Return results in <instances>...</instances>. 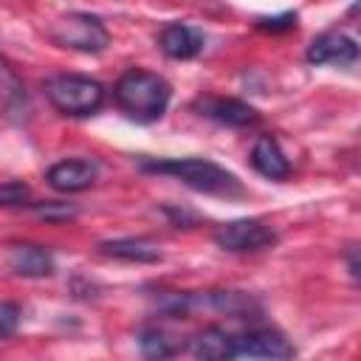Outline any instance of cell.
<instances>
[{
    "instance_id": "13",
    "label": "cell",
    "mask_w": 361,
    "mask_h": 361,
    "mask_svg": "<svg viewBox=\"0 0 361 361\" xmlns=\"http://www.w3.org/2000/svg\"><path fill=\"white\" fill-rule=\"evenodd\" d=\"M192 353L197 358H209V361H223V358H234V336L226 333L223 327H206L192 338Z\"/></svg>"
},
{
    "instance_id": "12",
    "label": "cell",
    "mask_w": 361,
    "mask_h": 361,
    "mask_svg": "<svg viewBox=\"0 0 361 361\" xmlns=\"http://www.w3.org/2000/svg\"><path fill=\"white\" fill-rule=\"evenodd\" d=\"M8 268L20 276H51L54 274V257L42 245H14L8 251Z\"/></svg>"
},
{
    "instance_id": "5",
    "label": "cell",
    "mask_w": 361,
    "mask_h": 361,
    "mask_svg": "<svg viewBox=\"0 0 361 361\" xmlns=\"http://www.w3.org/2000/svg\"><path fill=\"white\" fill-rule=\"evenodd\" d=\"M214 243H217L223 251L245 254V251H262V248H271V245L276 243V234H274V228L265 226L262 220L245 217V220L223 223V226L214 231Z\"/></svg>"
},
{
    "instance_id": "3",
    "label": "cell",
    "mask_w": 361,
    "mask_h": 361,
    "mask_svg": "<svg viewBox=\"0 0 361 361\" xmlns=\"http://www.w3.org/2000/svg\"><path fill=\"white\" fill-rule=\"evenodd\" d=\"M45 96L65 116H90L102 107L104 87L90 76L56 73L45 79Z\"/></svg>"
},
{
    "instance_id": "11",
    "label": "cell",
    "mask_w": 361,
    "mask_h": 361,
    "mask_svg": "<svg viewBox=\"0 0 361 361\" xmlns=\"http://www.w3.org/2000/svg\"><path fill=\"white\" fill-rule=\"evenodd\" d=\"M251 164L259 175H265L271 180H282V178L290 175V164H288V158H285V152H282V147L276 144L274 135H259L257 138V144L251 149Z\"/></svg>"
},
{
    "instance_id": "17",
    "label": "cell",
    "mask_w": 361,
    "mask_h": 361,
    "mask_svg": "<svg viewBox=\"0 0 361 361\" xmlns=\"http://www.w3.org/2000/svg\"><path fill=\"white\" fill-rule=\"evenodd\" d=\"M17 322H20V307L14 302H3L0 305V338L11 336L14 327H17Z\"/></svg>"
},
{
    "instance_id": "18",
    "label": "cell",
    "mask_w": 361,
    "mask_h": 361,
    "mask_svg": "<svg viewBox=\"0 0 361 361\" xmlns=\"http://www.w3.org/2000/svg\"><path fill=\"white\" fill-rule=\"evenodd\" d=\"M293 25H296V14L293 11H285L279 17H262V20H257V28L259 31H288Z\"/></svg>"
},
{
    "instance_id": "8",
    "label": "cell",
    "mask_w": 361,
    "mask_h": 361,
    "mask_svg": "<svg viewBox=\"0 0 361 361\" xmlns=\"http://www.w3.org/2000/svg\"><path fill=\"white\" fill-rule=\"evenodd\" d=\"M195 107L200 110V116L206 118H214L220 124H228V127H248V124H257L259 121V113L240 102V99H226V96H206V99H197Z\"/></svg>"
},
{
    "instance_id": "4",
    "label": "cell",
    "mask_w": 361,
    "mask_h": 361,
    "mask_svg": "<svg viewBox=\"0 0 361 361\" xmlns=\"http://www.w3.org/2000/svg\"><path fill=\"white\" fill-rule=\"evenodd\" d=\"M51 39L62 48H73L82 54H99L107 48L110 34L96 14L73 11V14H68L51 25Z\"/></svg>"
},
{
    "instance_id": "6",
    "label": "cell",
    "mask_w": 361,
    "mask_h": 361,
    "mask_svg": "<svg viewBox=\"0 0 361 361\" xmlns=\"http://www.w3.org/2000/svg\"><path fill=\"white\" fill-rule=\"evenodd\" d=\"M293 344L276 330H248L234 336V358H293Z\"/></svg>"
},
{
    "instance_id": "14",
    "label": "cell",
    "mask_w": 361,
    "mask_h": 361,
    "mask_svg": "<svg viewBox=\"0 0 361 361\" xmlns=\"http://www.w3.org/2000/svg\"><path fill=\"white\" fill-rule=\"evenodd\" d=\"M102 251L116 259H127V262H158L161 259V251L149 240H141V237L102 243Z\"/></svg>"
},
{
    "instance_id": "10",
    "label": "cell",
    "mask_w": 361,
    "mask_h": 361,
    "mask_svg": "<svg viewBox=\"0 0 361 361\" xmlns=\"http://www.w3.org/2000/svg\"><path fill=\"white\" fill-rule=\"evenodd\" d=\"M158 45L169 59H192L203 51V34L186 23H169L161 31Z\"/></svg>"
},
{
    "instance_id": "7",
    "label": "cell",
    "mask_w": 361,
    "mask_h": 361,
    "mask_svg": "<svg viewBox=\"0 0 361 361\" xmlns=\"http://www.w3.org/2000/svg\"><path fill=\"white\" fill-rule=\"evenodd\" d=\"M358 59V45L341 31L319 34L307 48V62L313 65H353Z\"/></svg>"
},
{
    "instance_id": "2",
    "label": "cell",
    "mask_w": 361,
    "mask_h": 361,
    "mask_svg": "<svg viewBox=\"0 0 361 361\" xmlns=\"http://www.w3.org/2000/svg\"><path fill=\"white\" fill-rule=\"evenodd\" d=\"M147 172H158V175H172L178 180H183L186 186L197 189V192H206V195H240L243 186L240 180L212 164V161H203V158H166V161H144L141 164Z\"/></svg>"
},
{
    "instance_id": "1",
    "label": "cell",
    "mask_w": 361,
    "mask_h": 361,
    "mask_svg": "<svg viewBox=\"0 0 361 361\" xmlns=\"http://www.w3.org/2000/svg\"><path fill=\"white\" fill-rule=\"evenodd\" d=\"M116 104L133 118V121H155L166 113V104L172 99V87L164 76L133 68L116 82Z\"/></svg>"
},
{
    "instance_id": "16",
    "label": "cell",
    "mask_w": 361,
    "mask_h": 361,
    "mask_svg": "<svg viewBox=\"0 0 361 361\" xmlns=\"http://www.w3.org/2000/svg\"><path fill=\"white\" fill-rule=\"evenodd\" d=\"M28 200V186L25 183H0V206H20Z\"/></svg>"
},
{
    "instance_id": "15",
    "label": "cell",
    "mask_w": 361,
    "mask_h": 361,
    "mask_svg": "<svg viewBox=\"0 0 361 361\" xmlns=\"http://www.w3.org/2000/svg\"><path fill=\"white\" fill-rule=\"evenodd\" d=\"M175 350L178 347L169 341V336L164 330L149 327V330L141 333V353L144 355H149V358H169V355H175Z\"/></svg>"
},
{
    "instance_id": "9",
    "label": "cell",
    "mask_w": 361,
    "mask_h": 361,
    "mask_svg": "<svg viewBox=\"0 0 361 361\" xmlns=\"http://www.w3.org/2000/svg\"><path fill=\"white\" fill-rule=\"evenodd\" d=\"M99 175V164L87 161V158H71V161H59L48 169L45 180L56 189V192H82L87 186H93Z\"/></svg>"
}]
</instances>
